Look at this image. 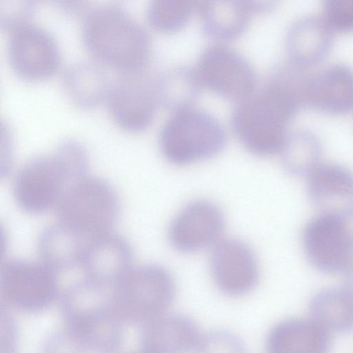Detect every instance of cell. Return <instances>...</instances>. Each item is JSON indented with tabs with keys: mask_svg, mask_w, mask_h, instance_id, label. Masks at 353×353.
<instances>
[{
	"mask_svg": "<svg viewBox=\"0 0 353 353\" xmlns=\"http://www.w3.org/2000/svg\"><path fill=\"white\" fill-rule=\"evenodd\" d=\"M225 141V133L219 121L211 114L194 108L175 112L159 135L163 155L178 165L217 154Z\"/></svg>",
	"mask_w": 353,
	"mask_h": 353,
	"instance_id": "cell-4",
	"label": "cell"
},
{
	"mask_svg": "<svg viewBox=\"0 0 353 353\" xmlns=\"http://www.w3.org/2000/svg\"><path fill=\"white\" fill-rule=\"evenodd\" d=\"M56 274L43 261L8 260L1 268V300L21 312H39L48 307L59 294Z\"/></svg>",
	"mask_w": 353,
	"mask_h": 353,
	"instance_id": "cell-6",
	"label": "cell"
},
{
	"mask_svg": "<svg viewBox=\"0 0 353 353\" xmlns=\"http://www.w3.org/2000/svg\"><path fill=\"white\" fill-rule=\"evenodd\" d=\"M344 288L353 299V263L345 270Z\"/></svg>",
	"mask_w": 353,
	"mask_h": 353,
	"instance_id": "cell-28",
	"label": "cell"
},
{
	"mask_svg": "<svg viewBox=\"0 0 353 353\" xmlns=\"http://www.w3.org/2000/svg\"><path fill=\"white\" fill-rule=\"evenodd\" d=\"M125 0H74L68 14L83 19L94 12L113 8H121Z\"/></svg>",
	"mask_w": 353,
	"mask_h": 353,
	"instance_id": "cell-26",
	"label": "cell"
},
{
	"mask_svg": "<svg viewBox=\"0 0 353 353\" xmlns=\"http://www.w3.org/2000/svg\"><path fill=\"white\" fill-rule=\"evenodd\" d=\"M225 226L221 210L206 200L185 205L175 216L168 230V238L178 251L193 253L214 245Z\"/></svg>",
	"mask_w": 353,
	"mask_h": 353,
	"instance_id": "cell-13",
	"label": "cell"
},
{
	"mask_svg": "<svg viewBox=\"0 0 353 353\" xmlns=\"http://www.w3.org/2000/svg\"><path fill=\"white\" fill-rule=\"evenodd\" d=\"M284 113V110L262 90L239 102L231 118L232 129L250 152L268 155L280 144Z\"/></svg>",
	"mask_w": 353,
	"mask_h": 353,
	"instance_id": "cell-8",
	"label": "cell"
},
{
	"mask_svg": "<svg viewBox=\"0 0 353 353\" xmlns=\"http://www.w3.org/2000/svg\"><path fill=\"white\" fill-rule=\"evenodd\" d=\"M203 334L182 314L164 313L143 324L139 347L143 352H199Z\"/></svg>",
	"mask_w": 353,
	"mask_h": 353,
	"instance_id": "cell-16",
	"label": "cell"
},
{
	"mask_svg": "<svg viewBox=\"0 0 353 353\" xmlns=\"http://www.w3.org/2000/svg\"><path fill=\"white\" fill-rule=\"evenodd\" d=\"M210 265L216 285L229 296L250 292L259 281L254 253L248 245L236 239L219 240L212 249Z\"/></svg>",
	"mask_w": 353,
	"mask_h": 353,
	"instance_id": "cell-14",
	"label": "cell"
},
{
	"mask_svg": "<svg viewBox=\"0 0 353 353\" xmlns=\"http://www.w3.org/2000/svg\"><path fill=\"white\" fill-rule=\"evenodd\" d=\"M197 8L203 31L216 40L238 39L250 22L251 12L244 0H199Z\"/></svg>",
	"mask_w": 353,
	"mask_h": 353,
	"instance_id": "cell-19",
	"label": "cell"
},
{
	"mask_svg": "<svg viewBox=\"0 0 353 353\" xmlns=\"http://www.w3.org/2000/svg\"><path fill=\"white\" fill-rule=\"evenodd\" d=\"M203 85L195 70L176 67L157 76L159 104L175 112L193 108Z\"/></svg>",
	"mask_w": 353,
	"mask_h": 353,
	"instance_id": "cell-21",
	"label": "cell"
},
{
	"mask_svg": "<svg viewBox=\"0 0 353 353\" xmlns=\"http://www.w3.org/2000/svg\"><path fill=\"white\" fill-rule=\"evenodd\" d=\"M133 253L128 241L108 232L89 241L81 266L85 278L114 287L131 269Z\"/></svg>",
	"mask_w": 353,
	"mask_h": 353,
	"instance_id": "cell-15",
	"label": "cell"
},
{
	"mask_svg": "<svg viewBox=\"0 0 353 353\" xmlns=\"http://www.w3.org/2000/svg\"><path fill=\"white\" fill-rule=\"evenodd\" d=\"M302 244L309 263L322 273H339L352 263L353 241L341 219L324 214L312 219L304 227Z\"/></svg>",
	"mask_w": 353,
	"mask_h": 353,
	"instance_id": "cell-12",
	"label": "cell"
},
{
	"mask_svg": "<svg viewBox=\"0 0 353 353\" xmlns=\"http://www.w3.org/2000/svg\"><path fill=\"white\" fill-rule=\"evenodd\" d=\"M37 0H0V26L12 32L29 23L34 15Z\"/></svg>",
	"mask_w": 353,
	"mask_h": 353,
	"instance_id": "cell-24",
	"label": "cell"
},
{
	"mask_svg": "<svg viewBox=\"0 0 353 353\" xmlns=\"http://www.w3.org/2000/svg\"><path fill=\"white\" fill-rule=\"evenodd\" d=\"M85 176L59 145L53 154L34 157L20 168L14 181V199L26 212L43 214L56 208L65 190Z\"/></svg>",
	"mask_w": 353,
	"mask_h": 353,
	"instance_id": "cell-2",
	"label": "cell"
},
{
	"mask_svg": "<svg viewBox=\"0 0 353 353\" xmlns=\"http://www.w3.org/2000/svg\"><path fill=\"white\" fill-rule=\"evenodd\" d=\"M46 2L59 8L68 14L74 0H43Z\"/></svg>",
	"mask_w": 353,
	"mask_h": 353,
	"instance_id": "cell-29",
	"label": "cell"
},
{
	"mask_svg": "<svg viewBox=\"0 0 353 353\" xmlns=\"http://www.w3.org/2000/svg\"><path fill=\"white\" fill-rule=\"evenodd\" d=\"M309 310L312 318L330 332L353 331V299L344 288L320 290L311 298Z\"/></svg>",
	"mask_w": 353,
	"mask_h": 353,
	"instance_id": "cell-22",
	"label": "cell"
},
{
	"mask_svg": "<svg viewBox=\"0 0 353 353\" xmlns=\"http://www.w3.org/2000/svg\"><path fill=\"white\" fill-rule=\"evenodd\" d=\"M198 0H150L147 10V20L155 31L173 34L188 23Z\"/></svg>",
	"mask_w": 353,
	"mask_h": 353,
	"instance_id": "cell-23",
	"label": "cell"
},
{
	"mask_svg": "<svg viewBox=\"0 0 353 353\" xmlns=\"http://www.w3.org/2000/svg\"><path fill=\"white\" fill-rule=\"evenodd\" d=\"M110 86L106 72L98 63H77L63 76L68 97L81 109H92L107 100Z\"/></svg>",
	"mask_w": 353,
	"mask_h": 353,
	"instance_id": "cell-20",
	"label": "cell"
},
{
	"mask_svg": "<svg viewBox=\"0 0 353 353\" xmlns=\"http://www.w3.org/2000/svg\"><path fill=\"white\" fill-rule=\"evenodd\" d=\"M8 56L15 74L30 82L51 78L61 65V53L54 37L30 23L10 32Z\"/></svg>",
	"mask_w": 353,
	"mask_h": 353,
	"instance_id": "cell-11",
	"label": "cell"
},
{
	"mask_svg": "<svg viewBox=\"0 0 353 353\" xmlns=\"http://www.w3.org/2000/svg\"><path fill=\"white\" fill-rule=\"evenodd\" d=\"M332 345L330 332L314 319L292 318L279 322L269 332L268 352H327Z\"/></svg>",
	"mask_w": 353,
	"mask_h": 353,
	"instance_id": "cell-17",
	"label": "cell"
},
{
	"mask_svg": "<svg viewBox=\"0 0 353 353\" xmlns=\"http://www.w3.org/2000/svg\"><path fill=\"white\" fill-rule=\"evenodd\" d=\"M91 239L57 221L41 232L38 252L42 261L54 272H64L81 265Z\"/></svg>",
	"mask_w": 353,
	"mask_h": 353,
	"instance_id": "cell-18",
	"label": "cell"
},
{
	"mask_svg": "<svg viewBox=\"0 0 353 353\" xmlns=\"http://www.w3.org/2000/svg\"><path fill=\"white\" fill-rule=\"evenodd\" d=\"M123 324L114 310L101 311L64 323L47 338L43 347L52 352H113L123 343Z\"/></svg>",
	"mask_w": 353,
	"mask_h": 353,
	"instance_id": "cell-10",
	"label": "cell"
},
{
	"mask_svg": "<svg viewBox=\"0 0 353 353\" xmlns=\"http://www.w3.org/2000/svg\"><path fill=\"white\" fill-rule=\"evenodd\" d=\"M55 208L57 221L92 238L111 232L121 214V201L108 182L86 176L65 190Z\"/></svg>",
	"mask_w": 353,
	"mask_h": 353,
	"instance_id": "cell-5",
	"label": "cell"
},
{
	"mask_svg": "<svg viewBox=\"0 0 353 353\" xmlns=\"http://www.w3.org/2000/svg\"><path fill=\"white\" fill-rule=\"evenodd\" d=\"M81 39L98 63L119 73L148 68L152 52L150 37L121 8L102 10L83 18Z\"/></svg>",
	"mask_w": 353,
	"mask_h": 353,
	"instance_id": "cell-1",
	"label": "cell"
},
{
	"mask_svg": "<svg viewBox=\"0 0 353 353\" xmlns=\"http://www.w3.org/2000/svg\"><path fill=\"white\" fill-rule=\"evenodd\" d=\"M279 0H244L251 13L265 14L272 11Z\"/></svg>",
	"mask_w": 353,
	"mask_h": 353,
	"instance_id": "cell-27",
	"label": "cell"
},
{
	"mask_svg": "<svg viewBox=\"0 0 353 353\" xmlns=\"http://www.w3.org/2000/svg\"><path fill=\"white\" fill-rule=\"evenodd\" d=\"M176 294L165 268L146 264L131 268L112 288L114 310L123 323H141L166 312Z\"/></svg>",
	"mask_w": 353,
	"mask_h": 353,
	"instance_id": "cell-3",
	"label": "cell"
},
{
	"mask_svg": "<svg viewBox=\"0 0 353 353\" xmlns=\"http://www.w3.org/2000/svg\"><path fill=\"white\" fill-rule=\"evenodd\" d=\"M244 346L234 335L226 332L203 334L199 352H241Z\"/></svg>",
	"mask_w": 353,
	"mask_h": 353,
	"instance_id": "cell-25",
	"label": "cell"
},
{
	"mask_svg": "<svg viewBox=\"0 0 353 353\" xmlns=\"http://www.w3.org/2000/svg\"><path fill=\"white\" fill-rule=\"evenodd\" d=\"M195 70L203 87L224 99L239 102L254 92V69L242 55L226 46L208 47L200 55Z\"/></svg>",
	"mask_w": 353,
	"mask_h": 353,
	"instance_id": "cell-9",
	"label": "cell"
},
{
	"mask_svg": "<svg viewBox=\"0 0 353 353\" xmlns=\"http://www.w3.org/2000/svg\"><path fill=\"white\" fill-rule=\"evenodd\" d=\"M156 78L147 69L119 73L111 84L107 98L108 108L121 128L140 132L151 125L159 104Z\"/></svg>",
	"mask_w": 353,
	"mask_h": 353,
	"instance_id": "cell-7",
	"label": "cell"
}]
</instances>
